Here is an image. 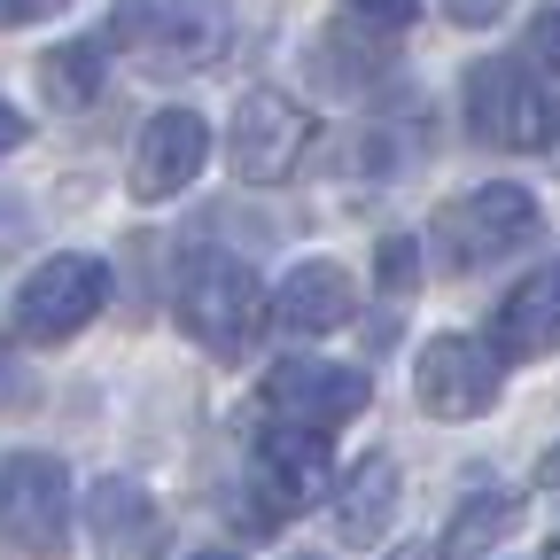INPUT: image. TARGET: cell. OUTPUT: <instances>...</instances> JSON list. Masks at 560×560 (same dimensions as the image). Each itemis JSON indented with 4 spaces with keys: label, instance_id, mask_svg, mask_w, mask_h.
Here are the masks:
<instances>
[{
    "label": "cell",
    "instance_id": "6",
    "mask_svg": "<svg viewBox=\"0 0 560 560\" xmlns=\"http://www.w3.org/2000/svg\"><path fill=\"white\" fill-rule=\"evenodd\" d=\"M102 304H109V265L62 249V257L32 265V280L16 289V335L24 342H70Z\"/></svg>",
    "mask_w": 560,
    "mask_h": 560
},
{
    "label": "cell",
    "instance_id": "9",
    "mask_svg": "<svg viewBox=\"0 0 560 560\" xmlns=\"http://www.w3.org/2000/svg\"><path fill=\"white\" fill-rule=\"evenodd\" d=\"M499 382H506V359L490 342L475 335H436L429 350H420V366H412V397L420 412H436V420H475L499 405Z\"/></svg>",
    "mask_w": 560,
    "mask_h": 560
},
{
    "label": "cell",
    "instance_id": "4",
    "mask_svg": "<svg viewBox=\"0 0 560 560\" xmlns=\"http://www.w3.org/2000/svg\"><path fill=\"white\" fill-rule=\"evenodd\" d=\"M0 545L24 560H62L70 545V475L47 452H0Z\"/></svg>",
    "mask_w": 560,
    "mask_h": 560
},
{
    "label": "cell",
    "instance_id": "8",
    "mask_svg": "<svg viewBox=\"0 0 560 560\" xmlns=\"http://www.w3.org/2000/svg\"><path fill=\"white\" fill-rule=\"evenodd\" d=\"M319 482H327V436L265 420V436L249 452V529H280L296 506L319 499Z\"/></svg>",
    "mask_w": 560,
    "mask_h": 560
},
{
    "label": "cell",
    "instance_id": "12",
    "mask_svg": "<svg viewBox=\"0 0 560 560\" xmlns=\"http://www.w3.org/2000/svg\"><path fill=\"white\" fill-rule=\"evenodd\" d=\"M86 529H94V552L102 560H156L164 537H172L164 506L140 482H125V475H102L86 490Z\"/></svg>",
    "mask_w": 560,
    "mask_h": 560
},
{
    "label": "cell",
    "instance_id": "5",
    "mask_svg": "<svg viewBox=\"0 0 560 560\" xmlns=\"http://www.w3.org/2000/svg\"><path fill=\"white\" fill-rule=\"evenodd\" d=\"M537 226H545L537 219V195L499 179V187H475V195H459V202L436 210V257L452 272H475V265L506 257V249H529Z\"/></svg>",
    "mask_w": 560,
    "mask_h": 560
},
{
    "label": "cell",
    "instance_id": "19",
    "mask_svg": "<svg viewBox=\"0 0 560 560\" xmlns=\"http://www.w3.org/2000/svg\"><path fill=\"white\" fill-rule=\"evenodd\" d=\"M529 62H545V70H560V9H545V16L529 24Z\"/></svg>",
    "mask_w": 560,
    "mask_h": 560
},
{
    "label": "cell",
    "instance_id": "13",
    "mask_svg": "<svg viewBox=\"0 0 560 560\" xmlns=\"http://www.w3.org/2000/svg\"><path fill=\"white\" fill-rule=\"evenodd\" d=\"M490 350L514 366V359H545L560 350V265H537L529 280H514L499 319H490Z\"/></svg>",
    "mask_w": 560,
    "mask_h": 560
},
{
    "label": "cell",
    "instance_id": "7",
    "mask_svg": "<svg viewBox=\"0 0 560 560\" xmlns=\"http://www.w3.org/2000/svg\"><path fill=\"white\" fill-rule=\"evenodd\" d=\"M366 374L359 366H335V359H280L265 374V420L280 429H312V436H335L342 420L366 412Z\"/></svg>",
    "mask_w": 560,
    "mask_h": 560
},
{
    "label": "cell",
    "instance_id": "15",
    "mask_svg": "<svg viewBox=\"0 0 560 560\" xmlns=\"http://www.w3.org/2000/svg\"><path fill=\"white\" fill-rule=\"evenodd\" d=\"M397 522V459H359L335 490V537L342 545H382V529Z\"/></svg>",
    "mask_w": 560,
    "mask_h": 560
},
{
    "label": "cell",
    "instance_id": "23",
    "mask_svg": "<svg viewBox=\"0 0 560 560\" xmlns=\"http://www.w3.org/2000/svg\"><path fill=\"white\" fill-rule=\"evenodd\" d=\"M9 149H24V117H16L9 102H0V156H9Z\"/></svg>",
    "mask_w": 560,
    "mask_h": 560
},
{
    "label": "cell",
    "instance_id": "17",
    "mask_svg": "<svg viewBox=\"0 0 560 560\" xmlns=\"http://www.w3.org/2000/svg\"><path fill=\"white\" fill-rule=\"evenodd\" d=\"M514 499L506 490H475V499L452 514V529H444V560H482L490 545H506V529H514Z\"/></svg>",
    "mask_w": 560,
    "mask_h": 560
},
{
    "label": "cell",
    "instance_id": "1",
    "mask_svg": "<svg viewBox=\"0 0 560 560\" xmlns=\"http://www.w3.org/2000/svg\"><path fill=\"white\" fill-rule=\"evenodd\" d=\"M109 39L156 79H187L234 47V0H109Z\"/></svg>",
    "mask_w": 560,
    "mask_h": 560
},
{
    "label": "cell",
    "instance_id": "21",
    "mask_svg": "<svg viewBox=\"0 0 560 560\" xmlns=\"http://www.w3.org/2000/svg\"><path fill=\"white\" fill-rule=\"evenodd\" d=\"M342 9H359L366 24H389V32H397V24H412L420 0H342Z\"/></svg>",
    "mask_w": 560,
    "mask_h": 560
},
{
    "label": "cell",
    "instance_id": "16",
    "mask_svg": "<svg viewBox=\"0 0 560 560\" xmlns=\"http://www.w3.org/2000/svg\"><path fill=\"white\" fill-rule=\"evenodd\" d=\"M39 94L47 109H94L102 94V39H62L39 55Z\"/></svg>",
    "mask_w": 560,
    "mask_h": 560
},
{
    "label": "cell",
    "instance_id": "20",
    "mask_svg": "<svg viewBox=\"0 0 560 560\" xmlns=\"http://www.w3.org/2000/svg\"><path fill=\"white\" fill-rule=\"evenodd\" d=\"M444 16L467 24V32H482V24H499V16H506V0H444Z\"/></svg>",
    "mask_w": 560,
    "mask_h": 560
},
{
    "label": "cell",
    "instance_id": "2",
    "mask_svg": "<svg viewBox=\"0 0 560 560\" xmlns=\"http://www.w3.org/2000/svg\"><path fill=\"white\" fill-rule=\"evenodd\" d=\"M265 289H257V272L226 249H195L179 265V327L210 350V359H249V342L265 327Z\"/></svg>",
    "mask_w": 560,
    "mask_h": 560
},
{
    "label": "cell",
    "instance_id": "3",
    "mask_svg": "<svg viewBox=\"0 0 560 560\" xmlns=\"http://www.w3.org/2000/svg\"><path fill=\"white\" fill-rule=\"evenodd\" d=\"M467 125H475V140L514 149V156H537V149H552V140H560L552 94L537 86L529 62H506V55H490V62L467 70Z\"/></svg>",
    "mask_w": 560,
    "mask_h": 560
},
{
    "label": "cell",
    "instance_id": "18",
    "mask_svg": "<svg viewBox=\"0 0 560 560\" xmlns=\"http://www.w3.org/2000/svg\"><path fill=\"white\" fill-rule=\"evenodd\" d=\"M382 289H389V296H405V289H412V242H405V234H397V242H382Z\"/></svg>",
    "mask_w": 560,
    "mask_h": 560
},
{
    "label": "cell",
    "instance_id": "25",
    "mask_svg": "<svg viewBox=\"0 0 560 560\" xmlns=\"http://www.w3.org/2000/svg\"><path fill=\"white\" fill-rule=\"evenodd\" d=\"M389 560H444V552H429V545H405V552H389Z\"/></svg>",
    "mask_w": 560,
    "mask_h": 560
},
{
    "label": "cell",
    "instance_id": "26",
    "mask_svg": "<svg viewBox=\"0 0 560 560\" xmlns=\"http://www.w3.org/2000/svg\"><path fill=\"white\" fill-rule=\"evenodd\" d=\"M9 382H16V366H9V350H0V389H9Z\"/></svg>",
    "mask_w": 560,
    "mask_h": 560
},
{
    "label": "cell",
    "instance_id": "22",
    "mask_svg": "<svg viewBox=\"0 0 560 560\" xmlns=\"http://www.w3.org/2000/svg\"><path fill=\"white\" fill-rule=\"evenodd\" d=\"M55 9H70V0H0V24H9V32L16 24H47Z\"/></svg>",
    "mask_w": 560,
    "mask_h": 560
},
{
    "label": "cell",
    "instance_id": "11",
    "mask_svg": "<svg viewBox=\"0 0 560 560\" xmlns=\"http://www.w3.org/2000/svg\"><path fill=\"white\" fill-rule=\"evenodd\" d=\"M210 156V125L195 109H156L132 140V195L140 202H172Z\"/></svg>",
    "mask_w": 560,
    "mask_h": 560
},
{
    "label": "cell",
    "instance_id": "24",
    "mask_svg": "<svg viewBox=\"0 0 560 560\" xmlns=\"http://www.w3.org/2000/svg\"><path fill=\"white\" fill-rule=\"evenodd\" d=\"M537 482H545V490H552V499H560V444L545 452V467H537Z\"/></svg>",
    "mask_w": 560,
    "mask_h": 560
},
{
    "label": "cell",
    "instance_id": "28",
    "mask_svg": "<svg viewBox=\"0 0 560 560\" xmlns=\"http://www.w3.org/2000/svg\"><path fill=\"white\" fill-rule=\"evenodd\" d=\"M195 560H226V552H195Z\"/></svg>",
    "mask_w": 560,
    "mask_h": 560
},
{
    "label": "cell",
    "instance_id": "14",
    "mask_svg": "<svg viewBox=\"0 0 560 560\" xmlns=\"http://www.w3.org/2000/svg\"><path fill=\"white\" fill-rule=\"evenodd\" d=\"M350 312H359V289H350V272L335 257L296 265L280 280V296H272V319L289 335H335V327H350Z\"/></svg>",
    "mask_w": 560,
    "mask_h": 560
},
{
    "label": "cell",
    "instance_id": "10",
    "mask_svg": "<svg viewBox=\"0 0 560 560\" xmlns=\"http://www.w3.org/2000/svg\"><path fill=\"white\" fill-rule=\"evenodd\" d=\"M226 149H234V172L249 187H280L304 164V149H312V109H296L289 94H272V86H257V94L234 102Z\"/></svg>",
    "mask_w": 560,
    "mask_h": 560
},
{
    "label": "cell",
    "instance_id": "27",
    "mask_svg": "<svg viewBox=\"0 0 560 560\" xmlns=\"http://www.w3.org/2000/svg\"><path fill=\"white\" fill-rule=\"evenodd\" d=\"M545 560H560V537H552V545H545Z\"/></svg>",
    "mask_w": 560,
    "mask_h": 560
}]
</instances>
